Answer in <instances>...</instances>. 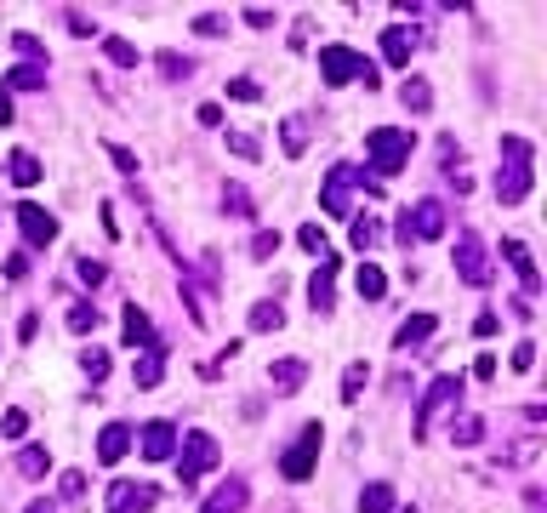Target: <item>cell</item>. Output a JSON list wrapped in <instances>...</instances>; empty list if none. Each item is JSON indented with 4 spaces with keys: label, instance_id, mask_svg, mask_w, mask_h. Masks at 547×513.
Instances as JSON below:
<instances>
[{
    "label": "cell",
    "instance_id": "1",
    "mask_svg": "<svg viewBox=\"0 0 547 513\" xmlns=\"http://www.w3.org/2000/svg\"><path fill=\"white\" fill-rule=\"evenodd\" d=\"M536 183V149L525 137H502V171H496V200L502 206H519Z\"/></svg>",
    "mask_w": 547,
    "mask_h": 513
},
{
    "label": "cell",
    "instance_id": "2",
    "mask_svg": "<svg viewBox=\"0 0 547 513\" xmlns=\"http://www.w3.org/2000/svg\"><path fill=\"white\" fill-rule=\"evenodd\" d=\"M411 149H416V137L411 132H394V126H377V132H365V154H371V177H399L405 160H411Z\"/></svg>",
    "mask_w": 547,
    "mask_h": 513
},
{
    "label": "cell",
    "instance_id": "3",
    "mask_svg": "<svg viewBox=\"0 0 547 513\" xmlns=\"http://www.w3.org/2000/svg\"><path fill=\"white\" fill-rule=\"evenodd\" d=\"M320 74H325V86H377V64H371L365 52H354V46H320Z\"/></svg>",
    "mask_w": 547,
    "mask_h": 513
},
{
    "label": "cell",
    "instance_id": "4",
    "mask_svg": "<svg viewBox=\"0 0 547 513\" xmlns=\"http://www.w3.org/2000/svg\"><path fill=\"white\" fill-rule=\"evenodd\" d=\"M217 457H223V450H217V440H211L206 428L183 433V462H177V485H183V491H194V485H200V474H211V468H217Z\"/></svg>",
    "mask_w": 547,
    "mask_h": 513
},
{
    "label": "cell",
    "instance_id": "5",
    "mask_svg": "<svg viewBox=\"0 0 547 513\" xmlns=\"http://www.w3.org/2000/svg\"><path fill=\"white\" fill-rule=\"evenodd\" d=\"M440 235H445V206H440V200H416V206L399 217V228H394L399 245H411V240H440Z\"/></svg>",
    "mask_w": 547,
    "mask_h": 513
},
{
    "label": "cell",
    "instance_id": "6",
    "mask_svg": "<svg viewBox=\"0 0 547 513\" xmlns=\"http://www.w3.org/2000/svg\"><path fill=\"white\" fill-rule=\"evenodd\" d=\"M320 445H325V428L320 423H308L303 433H296V445L279 457V474L291 479V485H303L308 474H314V462H320Z\"/></svg>",
    "mask_w": 547,
    "mask_h": 513
},
{
    "label": "cell",
    "instance_id": "7",
    "mask_svg": "<svg viewBox=\"0 0 547 513\" xmlns=\"http://www.w3.org/2000/svg\"><path fill=\"white\" fill-rule=\"evenodd\" d=\"M457 399H462V377H433V382H428V394H422V406H416V440H428L433 411L457 406Z\"/></svg>",
    "mask_w": 547,
    "mask_h": 513
},
{
    "label": "cell",
    "instance_id": "8",
    "mask_svg": "<svg viewBox=\"0 0 547 513\" xmlns=\"http://www.w3.org/2000/svg\"><path fill=\"white\" fill-rule=\"evenodd\" d=\"M354 183H365V171H359V166H331V177H325V194H320L325 217H348V194H354Z\"/></svg>",
    "mask_w": 547,
    "mask_h": 513
},
{
    "label": "cell",
    "instance_id": "9",
    "mask_svg": "<svg viewBox=\"0 0 547 513\" xmlns=\"http://www.w3.org/2000/svg\"><path fill=\"white\" fill-rule=\"evenodd\" d=\"M457 274L467 286H491V257H484L479 235H457Z\"/></svg>",
    "mask_w": 547,
    "mask_h": 513
},
{
    "label": "cell",
    "instance_id": "10",
    "mask_svg": "<svg viewBox=\"0 0 547 513\" xmlns=\"http://www.w3.org/2000/svg\"><path fill=\"white\" fill-rule=\"evenodd\" d=\"M137 445H143V457H149V462H166V457H177V423L154 416V423H143V433H137Z\"/></svg>",
    "mask_w": 547,
    "mask_h": 513
},
{
    "label": "cell",
    "instance_id": "11",
    "mask_svg": "<svg viewBox=\"0 0 547 513\" xmlns=\"http://www.w3.org/2000/svg\"><path fill=\"white\" fill-rule=\"evenodd\" d=\"M154 502H160V491L132 485V479H120V485L108 491V513H154Z\"/></svg>",
    "mask_w": 547,
    "mask_h": 513
},
{
    "label": "cell",
    "instance_id": "12",
    "mask_svg": "<svg viewBox=\"0 0 547 513\" xmlns=\"http://www.w3.org/2000/svg\"><path fill=\"white\" fill-rule=\"evenodd\" d=\"M18 228H23L29 245H52L57 240V217L40 211V206H18Z\"/></svg>",
    "mask_w": 547,
    "mask_h": 513
},
{
    "label": "cell",
    "instance_id": "13",
    "mask_svg": "<svg viewBox=\"0 0 547 513\" xmlns=\"http://www.w3.org/2000/svg\"><path fill=\"white\" fill-rule=\"evenodd\" d=\"M308 303H314V314H331L337 308V262L331 257H325L314 269V279H308Z\"/></svg>",
    "mask_w": 547,
    "mask_h": 513
},
{
    "label": "cell",
    "instance_id": "14",
    "mask_svg": "<svg viewBox=\"0 0 547 513\" xmlns=\"http://www.w3.org/2000/svg\"><path fill=\"white\" fill-rule=\"evenodd\" d=\"M502 257L513 262V274H519V286H525V303H530V297H536V291H542V274H536V257H530V252H525V245H519V240H502Z\"/></svg>",
    "mask_w": 547,
    "mask_h": 513
},
{
    "label": "cell",
    "instance_id": "15",
    "mask_svg": "<svg viewBox=\"0 0 547 513\" xmlns=\"http://www.w3.org/2000/svg\"><path fill=\"white\" fill-rule=\"evenodd\" d=\"M245 496H252V491H245V479H240V474H228L223 485L206 496V508H200V513H240V508H245Z\"/></svg>",
    "mask_w": 547,
    "mask_h": 513
},
{
    "label": "cell",
    "instance_id": "16",
    "mask_svg": "<svg viewBox=\"0 0 547 513\" xmlns=\"http://www.w3.org/2000/svg\"><path fill=\"white\" fill-rule=\"evenodd\" d=\"M269 382H274V394H296V388L308 382V360H303V354H291V360H274Z\"/></svg>",
    "mask_w": 547,
    "mask_h": 513
},
{
    "label": "cell",
    "instance_id": "17",
    "mask_svg": "<svg viewBox=\"0 0 547 513\" xmlns=\"http://www.w3.org/2000/svg\"><path fill=\"white\" fill-rule=\"evenodd\" d=\"M126 450H132V428H126V423H108V428L98 433V462H108V468H115Z\"/></svg>",
    "mask_w": 547,
    "mask_h": 513
},
{
    "label": "cell",
    "instance_id": "18",
    "mask_svg": "<svg viewBox=\"0 0 547 513\" xmlns=\"http://www.w3.org/2000/svg\"><path fill=\"white\" fill-rule=\"evenodd\" d=\"M132 377H137V388H160V377H166V348H160V342L137 354V371H132Z\"/></svg>",
    "mask_w": 547,
    "mask_h": 513
},
{
    "label": "cell",
    "instance_id": "19",
    "mask_svg": "<svg viewBox=\"0 0 547 513\" xmlns=\"http://www.w3.org/2000/svg\"><path fill=\"white\" fill-rule=\"evenodd\" d=\"M0 91H6V98L12 91H46V64H18L6 81H0Z\"/></svg>",
    "mask_w": 547,
    "mask_h": 513
},
{
    "label": "cell",
    "instance_id": "20",
    "mask_svg": "<svg viewBox=\"0 0 547 513\" xmlns=\"http://www.w3.org/2000/svg\"><path fill=\"white\" fill-rule=\"evenodd\" d=\"M411 52H416V35H411V29H388V35H382V57H388L394 69L411 64Z\"/></svg>",
    "mask_w": 547,
    "mask_h": 513
},
{
    "label": "cell",
    "instance_id": "21",
    "mask_svg": "<svg viewBox=\"0 0 547 513\" xmlns=\"http://www.w3.org/2000/svg\"><path fill=\"white\" fill-rule=\"evenodd\" d=\"M6 177L18 183V189H35V183L46 177V171H40V160H35V154H29V149H18V154H12V160H6Z\"/></svg>",
    "mask_w": 547,
    "mask_h": 513
},
{
    "label": "cell",
    "instance_id": "22",
    "mask_svg": "<svg viewBox=\"0 0 547 513\" xmlns=\"http://www.w3.org/2000/svg\"><path fill=\"white\" fill-rule=\"evenodd\" d=\"M394 508H399V496H394V485H388V479H377V485L359 491V513H394Z\"/></svg>",
    "mask_w": 547,
    "mask_h": 513
},
{
    "label": "cell",
    "instance_id": "23",
    "mask_svg": "<svg viewBox=\"0 0 547 513\" xmlns=\"http://www.w3.org/2000/svg\"><path fill=\"white\" fill-rule=\"evenodd\" d=\"M433 325H440L433 314H411V320H405L399 331H394V348H416V342H428V337H433Z\"/></svg>",
    "mask_w": 547,
    "mask_h": 513
},
{
    "label": "cell",
    "instance_id": "24",
    "mask_svg": "<svg viewBox=\"0 0 547 513\" xmlns=\"http://www.w3.org/2000/svg\"><path fill=\"white\" fill-rule=\"evenodd\" d=\"M399 98H405V108H411V115H428V108H433V91H428V81H422V74H405Z\"/></svg>",
    "mask_w": 547,
    "mask_h": 513
},
{
    "label": "cell",
    "instance_id": "25",
    "mask_svg": "<svg viewBox=\"0 0 547 513\" xmlns=\"http://www.w3.org/2000/svg\"><path fill=\"white\" fill-rule=\"evenodd\" d=\"M354 286H359V297H365V303H377L382 291H388V274L377 269V262H365V269L354 274Z\"/></svg>",
    "mask_w": 547,
    "mask_h": 513
},
{
    "label": "cell",
    "instance_id": "26",
    "mask_svg": "<svg viewBox=\"0 0 547 513\" xmlns=\"http://www.w3.org/2000/svg\"><path fill=\"white\" fill-rule=\"evenodd\" d=\"M126 342H132V348H137V342H143V348H154V325H149V314H143V308H126Z\"/></svg>",
    "mask_w": 547,
    "mask_h": 513
},
{
    "label": "cell",
    "instance_id": "27",
    "mask_svg": "<svg viewBox=\"0 0 547 513\" xmlns=\"http://www.w3.org/2000/svg\"><path fill=\"white\" fill-rule=\"evenodd\" d=\"M46 468H52V450H46V445H23V457H18V474H23V479H40Z\"/></svg>",
    "mask_w": 547,
    "mask_h": 513
},
{
    "label": "cell",
    "instance_id": "28",
    "mask_svg": "<svg viewBox=\"0 0 547 513\" xmlns=\"http://www.w3.org/2000/svg\"><path fill=\"white\" fill-rule=\"evenodd\" d=\"M279 325H286V308H279L274 297H262L252 308V331H279Z\"/></svg>",
    "mask_w": 547,
    "mask_h": 513
},
{
    "label": "cell",
    "instance_id": "29",
    "mask_svg": "<svg viewBox=\"0 0 547 513\" xmlns=\"http://www.w3.org/2000/svg\"><path fill=\"white\" fill-rule=\"evenodd\" d=\"M279 143H286V154H303V149H308V120L291 115L286 126H279Z\"/></svg>",
    "mask_w": 547,
    "mask_h": 513
},
{
    "label": "cell",
    "instance_id": "30",
    "mask_svg": "<svg viewBox=\"0 0 547 513\" xmlns=\"http://www.w3.org/2000/svg\"><path fill=\"white\" fill-rule=\"evenodd\" d=\"M348 240H354V252H371V245L382 240V228H377V217H354V228H348Z\"/></svg>",
    "mask_w": 547,
    "mask_h": 513
},
{
    "label": "cell",
    "instance_id": "31",
    "mask_svg": "<svg viewBox=\"0 0 547 513\" xmlns=\"http://www.w3.org/2000/svg\"><path fill=\"white\" fill-rule=\"evenodd\" d=\"M103 52H108V64H120V69H137V46H132V40L108 35V40H103Z\"/></svg>",
    "mask_w": 547,
    "mask_h": 513
},
{
    "label": "cell",
    "instance_id": "32",
    "mask_svg": "<svg viewBox=\"0 0 547 513\" xmlns=\"http://www.w3.org/2000/svg\"><path fill=\"white\" fill-rule=\"evenodd\" d=\"M98 320H103V314H98V308H91V303H74V308H69V331H74V337L98 331Z\"/></svg>",
    "mask_w": 547,
    "mask_h": 513
},
{
    "label": "cell",
    "instance_id": "33",
    "mask_svg": "<svg viewBox=\"0 0 547 513\" xmlns=\"http://www.w3.org/2000/svg\"><path fill=\"white\" fill-rule=\"evenodd\" d=\"M160 74H166V81H189L194 64H189V57H177V52H160Z\"/></svg>",
    "mask_w": 547,
    "mask_h": 513
},
{
    "label": "cell",
    "instance_id": "34",
    "mask_svg": "<svg viewBox=\"0 0 547 513\" xmlns=\"http://www.w3.org/2000/svg\"><path fill=\"white\" fill-rule=\"evenodd\" d=\"M228 149L240 154V160H262V143H257L252 132H228Z\"/></svg>",
    "mask_w": 547,
    "mask_h": 513
},
{
    "label": "cell",
    "instance_id": "35",
    "mask_svg": "<svg viewBox=\"0 0 547 513\" xmlns=\"http://www.w3.org/2000/svg\"><path fill=\"white\" fill-rule=\"evenodd\" d=\"M74 274H81V279H86V286H91V291H98V286H103V279H108V262H98V257H81V262H74Z\"/></svg>",
    "mask_w": 547,
    "mask_h": 513
},
{
    "label": "cell",
    "instance_id": "36",
    "mask_svg": "<svg viewBox=\"0 0 547 513\" xmlns=\"http://www.w3.org/2000/svg\"><path fill=\"white\" fill-rule=\"evenodd\" d=\"M450 440H457V445H479L484 440V423H479V416H462V423L450 428Z\"/></svg>",
    "mask_w": 547,
    "mask_h": 513
},
{
    "label": "cell",
    "instance_id": "37",
    "mask_svg": "<svg viewBox=\"0 0 547 513\" xmlns=\"http://www.w3.org/2000/svg\"><path fill=\"white\" fill-rule=\"evenodd\" d=\"M81 371H86L91 382H103V377H108V354H103V348H86V354H81Z\"/></svg>",
    "mask_w": 547,
    "mask_h": 513
},
{
    "label": "cell",
    "instance_id": "38",
    "mask_svg": "<svg viewBox=\"0 0 547 513\" xmlns=\"http://www.w3.org/2000/svg\"><path fill=\"white\" fill-rule=\"evenodd\" d=\"M359 388H365V365H348V377H342V406H354V399H359Z\"/></svg>",
    "mask_w": 547,
    "mask_h": 513
},
{
    "label": "cell",
    "instance_id": "39",
    "mask_svg": "<svg viewBox=\"0 0 547 513\" xmlns=\"http://www.w3.org/2000/svg\"><path fill=\"white\" fill-rule=\"evenodd\" d=\"M12 46H18V57H23V64H46V46H40L35 35H12Z\"/></svg>",
    "mask_w": 547,
    "mask_h": 513
},
{
    "label": "cell",
    "instance_id": "40",
    "mask_svg": "<svg viewBox=\"0 0 547 513\" xmlns=\"http://www.w3.org/2000/svg\"><path fill=\"white\" fill-rule=\"evenodd\" d=\"M0 433H6V440H23V433H29V411H6V416H0Z\"/></svg>",
    "mask_w": 547,
    "mask_h": 513
},
{
    "label": "cell",
    "instance_id": "41",
    "mask_svg": "<svg viewBox=\"0 0 547 513\" xmlns=\"http://www.w3.org/2000/svg\"><path fill=\"white\" fill-rule=\"evenodd\" d=\"M296 245H303V252H314V257H325V228H320V223H308L303 235H296Z\"/></svg>",
    "mask_w": 547,
    "mask_h": 513
},
{
    "label": "cell",
    "instance_id": "42",
    "mask_svg": "<svg viewBox=\"0 0 547 513\" xmlns=\"http://www.w3.org/2000/svg\"><path fill=\"white\" fill-rule=\"evenodd\" d=\"M279 252V235H274V228H257V240H252V257L262 262V257H274Z\"/></svg>",
    "mask_w": 547,
    "mask_h": 513
},
{
    "label": "cell",
    "instance_id": "43",
    "mask_svg": "<svg viewBox=\"0 0 547 513\" xmlns=\"http://www.w3.org/2000/svg\"><path fill=\"white\" fill-rule=\"evenodd\" d=\"M228 98H240V103H257V98H262V91H257V81H252V74H240V81H234V86H228Z\"/></svg>",
    "mask_w": 547,
    "mask_h": 513
},
{
    "label": "cell",
    "instance_id": "44",
    "mask_svg": "<svg viewBox=\"0 0 547 513\" xmlns=\"http://www.w3.org/2000/svg\"><path fill=\"white\" fill-rule=\"evenodd\" d=\"M228 29V18H217V12H200L194 18V35H223Z\"/></svg>",
    "mask_w": 547,
    "mask_h": 513
},
{
    "label": "cell",
    "instance_id": "45",
    "mask_svg": "<svg viewBox=\"0 0 547 513\" xmlns=\"http://www.w3.org/2000/svg\"><path fill=\"white\" fill-rule=\"evenodd\" d=\"M223 206H228L234 217H252V194H245V189H228V194H223Z\"/></svg>",
    "mask_w": 547,
    "mask_h": 513
},
{
    "label": "cell",
    "instance_id": "46",
    "mask_svg": "<svg viewBox=\"0 0 547 513\" xmlns=\"http://www.w3.org/2000/svg\"><path fill=\"white\" fill-rule=\"evenodd\" d=\"M513 371H530L536 365V342H519V348H513V360H508Z\"/></svg>",
    "mask_w": 547,
    "mask_h": 513
},
{
    "label": "cell",
    "instance_id": "47",
    "mask_svg": "<svg viewBox=\"0 0 547 513\" xmlns=\"http://www.w3.org/2000/svg\"><path fill=\"white\" fill-rule=\"evenodd\" d=\"M108 160H115L120 171H126V177L137 171V154H132V149H120V143H108Z\"/></svg>",
    "mask_w": 547,
    "mask_h": 513
},
{
    "label": "cell",
    "instance_id": "48",
    "mask_svg": "<svg viewBox=\"0 0 547 513\" xmlns=\"http://www.w3.org/2000/svg\"><path fill=\"white\" fill-rule=\"evenodd\" d=\"M245 23H252V29H274V12L269 6H245Z\"/></svg>",
    "mask_w": 547,
    "mask_h": 513
},
{
    "label": "cell",
    "instance_id": "49",
    "mask_svg": "<svg viewBox=\"0 0 547 513\" xmlns=\"http://www.w3.org/2000/svg\"><path fill=\"white\" fill-rule=\"evenodd\" d=\"M29 274V252H12L6 257V279H23Z\"/></svg>",
    "mask_w": 547,
    "mask_h": 513
},
{
    "label": "cell",
    "instance_id": "50",
    "mask_svg": "<svg viewBox=\"0 0 547 513\" xmlns=\"http://www.w3.org/2000/svg\"><path fill=\"white\" fill-rule=\"evenodd\" d=\"M200 126H223V103H200Z\"/></svg>",
    "mask_w": 547,
    "mask_h": 513
},
{
    "label": "cell",
    "instance_id": "51",
    "mask_svg": "<svg viewBox=\"0 0 547 513\" xmlns=\"http://www.w3.org/2000/svg\"><path fill=\"white\" fill-rule=\"evenodd\" d=\"M18 337L35 342V337H40V314H23V320H18Z\"/></svg>",
    "mask_w": 547,
    "mask_h": 513
},
{
    "label": "cell",
    "instance_id": "52",
    "mask_svg": "<svg viewBox=\"0 0 547 513\" xmlns=\"http://www.w3.org/2000/svg\"><path fill=\"white\" fill-rule=\"evenodd\" d=\"M474 377H479V382L496 377V360H491V354H479V360H474Z\"/></svg>",
    "mask_w": 547,
    "mask_h": 513
},
{
    "label": "cell",
    "instance_id": "53",
    "mask_svg": "<svg viewBox=\"0 0 547 513\" xmlns=\"http://www.w3.org/2000/svg\"><path fill=\"white\" fill-rule=\"evenodd\" d=\"M496 325H502L496 314H479V320H474V337H496Z\"/></svg>",
    "mask_w": 547,
    "mask_h": 513
},
{
    "label": "cell",
    "instance_id": "54",
    "mask_svg": "<svg viewBox=\"0 0 547 513\" xmlns=\"http://www.w3.org/2000/svg\"><path fill=\"white\" fill-rule=\"evenodd\" d=\"M86 491V474H64V496H81Z\"/></svg>",
    "mask_w": 547,
    "mask_h": 513
},
{
    "label": "cell",
    "instance_id": "55",
    "mask_svg": "<svg viewBox=\"0 0 547 513\" xmlns=\"http://www.w3.org/2000/svg\"><path fill=\"white\" fill-rule=\"evenodd\" d=\"M6 120H12V98H6V91H0V126H6Z\"/></svg>",
    "mask_w": 547,
    "mask_h": 513
},
{
    "label": "cell",
    "instance_id": "56",
    "mask_svg": "<svg viewBox=\"0 0 547 513\" xmlns=\"http://www.w3.org/2000/svg\"><path fill=\"white\" fill-rule=\"evenodd\" d=\"M29 513H57V508H52V502H35V508H29Z\"/></svg>",
    "mask_w": 547,
    "mask_h": 513
},
{
    "label": "cell",
    "instance_id": "57",
    "mask_svg": "<svg viewBox=\"0 0 547 513\" xmlns=\"http://www.w3.org/2000/svg\"><path fill=\"white\" fill-rule=\"evenodd\" d=\"M405 513H416V508H405Z\"/></svg>",
    "mask_w": 547,
    "mask_h": 513
}]
</instances>
